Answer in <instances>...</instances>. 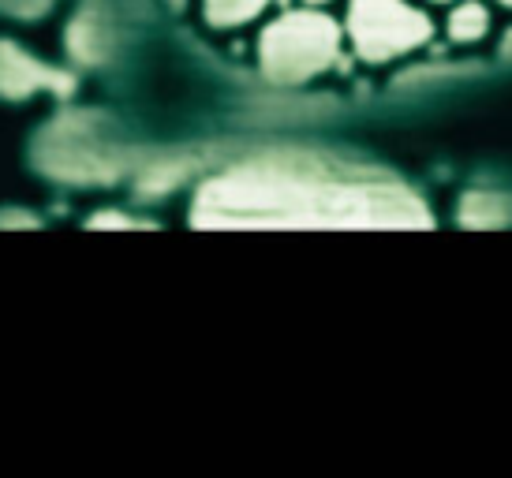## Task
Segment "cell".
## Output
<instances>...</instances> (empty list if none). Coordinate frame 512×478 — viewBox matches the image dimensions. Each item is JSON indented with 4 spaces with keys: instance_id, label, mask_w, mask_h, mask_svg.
Wrapping results in <instances>:
<instances>
[{
    "instance_id": "6da1fadb",
    "label": "cell",
    "mask_w": 512,
    "mask_h": 478,
    "mask_svg": "<svg viewBox=\"0 0 512 478\" xmlns=\"http://www.w3.org/2000/svg\"><path fill=\"white\" fill-rule=\"evenodd\" d=\"M199 228H430V206L389 172L348 157L262 154L202 180Z\"/></svg>"
},
{
    "instance_id": "7a4b0ae2",
    "label": "cell",
    "mask_w": 512,
    "mask_h": 478,
    "mask_svg": "<svg viewBox=\"0 0 512 478\" xmlns=\"http://www.w3.org/2000/svg\"><path fill=\"white\" fill-rule=\"evenodd\" d=\"M348 57L341 19L333 8L285 4L266 15L255 34V68L270 86H307L341 68Z\"/></svg>"
},
{
    "instance_id": "3957f363",
    "label": "cell",
    "mask_w": 512,
    "mask_h": 478,
    "mask_svg": "<svg viewBox=\"0 0 512 478\" xmlns=\"http://www.w3.org/2000/svg\"><path fill=\"white\" fill-rule=\"evenodd\" d=\"M348 53L367 68H389L423 53L438 38V23L423 0H341Z\"/></svg>"
},
{
    "instance_id": "277c9868",
    "label": "cell",
    "mask_w": 512,
    "mask_h": 478,
    "mask_svg": "<svg viewBox=\"0 0 512 478\" xmlns=\"http://www.w3.org/2000/svg\"><path fill=\"white\" fill-rule=\"evenodd\" d=\"M45 86H64L57 71H49L45 64L23 53L19 45L0 42V94H12V98H27L34 90Z\"/></svg>"
},
{
    "instance_id": "5b68a950",
    "label": "cell",
    "mask_w": 512,
    "mask_h": 478,
    "mask_svg": "<svg viewBox=\"0 0 512 478\" xmlns=\"http://www.w3.org/2000/svg\"><path fill=\"white\" fill-rule=\"evenodd\" d=\"M441 34L456 49H475V45L490 42V34H494V0H456V4H449Z\"/></svg>"
},
{
    "instance_id": "8992f818",
    "label": "cell",
    "mask_w": 512,
    "mask_h": 478,
    "mask_svg": "<svg viewBox=\"0 0 512 478\" xmlns=\"http://www.w3.org/2000/svg\"><path fill=\"white\" fill-rule=\"evenodd\" d=\"M277 8V0H199V19L214 34H240L258 27Z\"/></svg>"
},
{
    "instance_id": "52a82bcc",
    "label": "cell",
    "mask_w": 512,
    "mask_h": 478,
    "mask_svg": "<svg viewBox=\"0 0 512 478\" xmlns=\"http://www.w3.org/2000/svg\"><path fill=\"white\" fill-rule=\"evenodd\" d=\"M161 4H165L172 15H184L187 8H191V4H199V0H161Z\"/></svg>"
},
{
    "instance_id": "ba28073f",
    "label": "cell",
    "mask_w": 512,
    "mask_h": 478,
    "mask_svg": "<svg viewBox=\"0 0 512 478\" xmlns=\"http://www.w3.org/2000/svg\"><path fill=\"white\" fill-rule=\"evenodd\" d=\"M296 4H311V8H333V4H341V0H296Z\"/></svg>"
},
{
    "instance_id": "9c48e42d",
    "label": "cell",
    "mask_w": 512,
    "mask_h": 478,
    "mask_svg": "<svg viewBox=\"0 0 512 478\" xmlns=\"http://www.w3.org/2000/svg\"><path fill=\"white\" fill-rule=\"evenodd\" d=\"M427 8H449V4H456V0H423Z\"/></svg>"
},
{
    "instance_id": "30bf717a",
    "label": "cell",
    "mask_w": 512,
    "mask_h": 478,
    "mask_svg": "<svg viewBox=\"0 0 512 478\" xmlns=\"http://www.w3.org/2000/svg\"><path fill=\"white\" fill-rule=\"evenodd\" d=\"M494 8H505V12H512V0H494Z\"/></svg>"
}]
</instances>
